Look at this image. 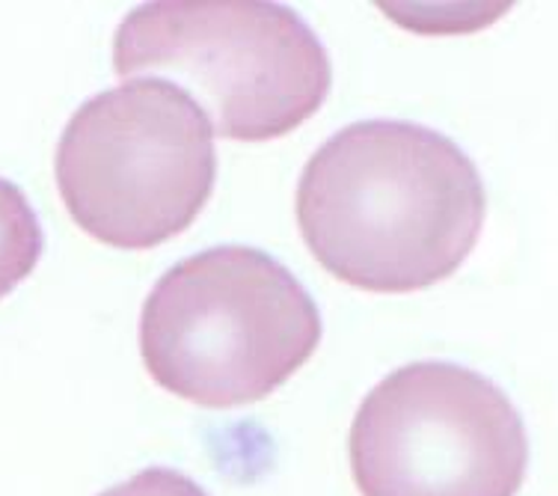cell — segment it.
I'll list each match as a JSON object with an SVG mask.
<instances>
[{
    "label": "cell",
    "mask_w": 558,
    "mask_h": 496,
    "mask_svg": "<svg viewBox=\"0 0 558 496\" xmlns=\"http://www.w3.org/2000/svg\"><path fill=\"white\" fill-rule=\"evenodd\" d=\"M119 77L158 75L203 110L211 134L265 143L330 96L327 48L298 12L253 0H161L129 12L113 39Z\"/></svg>",
    "instance_id": "cell-3"
},
{
    "label": "cell",
    "mask_w": 558,
    "mask_h": 496,
    "mask_svg": "<svg viewBox=\"0 0 558 496\" xmlns=\"http://www.w3.org/2000/svg\"><path fill=\"white\" fill-rule=\"evenodd\" d=\"M318 303L265 250L194 253L155 282L140 315L151 380L208 410L268 399L318 351Z\"/></svg>",
    "instance_id": "cell-2"
},
{
    "label": "cell",
    "mask_w": 558,
    "mask_h": 496,
    "mask_svg": "<svg viewBox=\"0 0 558 496\" xmlns=\"http://www.w3.org/2000/svg\"><path fill=\"white\" fill-rule=\"evenodd\" d=\"M294 215L336 280L377 294L422 292L451 277L484 229L478 167L446 134L401 119L336 131L303 167Z\"/></svg>",
    "instance_id": "cell-1"
},
{
    "label": "cell",
    "mask_w": 558,
    "mask_h": 496,
    "mask_svg": "<svg viewBox=\"0 0 558 496\" xmlns=\"http://www.w3.org/2000/svg\"><path fill=\"white\" fill-rule=\"evenodd\" d=\"M57 191L86 235L151 250L182 235L217 182L215 134L182 89L134 77L72 113L54 155Z\"/></svg>",
    "instance_id": "cell-4"
},
{
    "label": "cell",
    "mask_w": 558,
    "mask_h": 496,
    "mask_svg": "<svg viewBox=\"0 0 558 496\" xmlns=\"http://www.w3.org/2000/svg\"><path fill=\"white\" fill-rule=\"evenodd\" d=\"M363 496H517L529 437L514 401L458 363L396 368L356 410L348 434Z\"/></svg>",
    "instance_id": "cell-5"
},
{
    "label": "cell",
    "mask_w": 558,
    "mask_h": 496,
    "mask_svg": "<svg viewBox=\"0 0 558 496\" xmlns=\"http://www.w3.org/2000/svg\"><path fill=\"white\" fill-rule=\"evenodd\" d=\"M43 223L19 184L0 179V301L39 265Z\"/></svg>",
    "instance_id": "cell-6"
},
{
    "label": "cell",
    "mask_w": 558,
    "mask_h": 496,
    "mask_svg": "<svg viewBox=\"0 0 558 496\" xmlns=\"http://www.w3.org/2000/svg\"><path fill=\"white\" fill-rule=\"evenodd\" d=\"M98 496H208L203 487L196 485L191 475L170 470V467H146L137 475H131L129 482L117 487H108Z\"/></svg>",
    "instance_id": "cell-7"
}]
</instances>
